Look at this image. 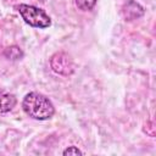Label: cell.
<instances>
[{
  "mask_svg": "<svg viewBox=\"0 0 156 156\" xmlns=\"http://www.w3.org/2000/svg\"><path fill=\"white\" fill-rule=\"evenodd\" d=\"M22 108L27 116L37 121H46L55 115V107L51 100L38 91H30L24 95Z\"/></svg>",
  "mask_w": 156,
  "mask_h": 156,
  "instance_id": "6da1fadb",
  "label": "cell"
},
{
  "mask_svg": "<svg viewBox=\"0 0 156 156\" xmlns=\"http://www.w3.org/2000/svg\"><path fill=\"white\" fill-rule=\"evenodd\" d=\"M16 10L21 15L22 20L30 27L44 29L51 26V18L40 7L28 4H20L16 6Z\"/></svg>",
  "mask_w": 156,
  "mask_h": 156,
  "instance_id": "7a4b0ae2",
  "label": "cell"
},
{
  "mask_svg": "<svg viewBox=\"0 0 156 156\" xmlns=\"http://www.w3.org/2000/svg\"><path fill=\"white\" fill-rule=\"evenodd\" d=\"M51 69L62 76H69L74 71V65L71 56L63 51L55 52L50 58Z\"/></svg>",
  "mask_w": 156,
  "mask_h": 156,
  "instance_id": "3957f363",
  "label": "cell"
},
{
  "mask_svg": "<svg viewBox=\"0 0 156 156\" xmlns=\"http://www.w3.org/2000/svg\"><path fill=\"white\" fill-rule=\"evenodd\" d=\"M144 12H145L144 7L134 0H128L123 5V9H122V13H123V17L126 18V21L136 20V18L141 17L144 15Z\"/></svg>",
  "mask_w": 156,
  "mask_h": 156,
  "instance_id": "277c9868",
  "label": "cell"
},
{
  "mask_svg": "<svg viewBox=\"0 0 156 156\" xmlns=\"http://www.w3.org/2000/svg\"><path fill=\"white\" fill-rule=\"evenodd\" d=\"M17 105V98L9 91H0V113H7Z\"/></svg>",
  "mask_w": 156,
  "mask_h": 156,
  "instance_id": "5b68a950",
  "label": "cell"
},
{
  "mask_svg": "<svg viewBox=\"0 0 156 156\" xmlns=\"http://www.w3.org/2000/svg\"><path fill=\"white\" fill-rule=\"evenodd\" d=\"M4 56L11 61H18L24 56V54L18 45H10L4 50Z\"/></svg>",
  "mask_w": 156,
  "mask_h": 156,
  "instance_id": "8992f818",
  "label": "cell"
},
{
  "mask_svg": "<svg viewBox=\"0 0 156 156\" xmlns=\"http://www.w3.org/2000/svg\"><path fill=\"white\" fill-rule=\"evenodd\" d=\"M74 1H76V6L79 10H82V11H90L96 5L98 0H74Z\"/></svg>",
  "mask_w": 156,
  "mask_h": 156,
  "instance_id": "52a82bcc",
  "label": "cell"
},
{
  "mask_svg": "<svg viewBox=\"0 0 156 156\" xmlns=\"http://www.w3.org/2000/svg\"><path fill=\"white\" fill-rule=\"evenodd\" d=\"M62 155H63V156H67V155H68V156H71V155H83V151H80L77 146L72 145V146L66 147V149L63 150Z\"/></svg>",
  "mask_w": 156,
  "mask_h": 156,
  "instance_id": "ba28073f",
  "label": "cell"
}]
</instances>
